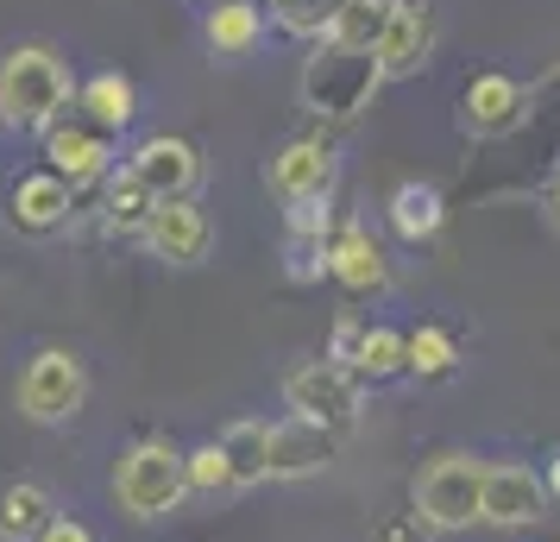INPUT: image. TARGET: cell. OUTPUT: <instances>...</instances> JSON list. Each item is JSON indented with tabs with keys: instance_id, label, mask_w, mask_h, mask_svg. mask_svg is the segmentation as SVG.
I'll list each match as a JSON object with an SVG mask.
<instances>
[{
	"instance_id": "obj_1",
	"label": "cell",
	"mask_w": 560,
	"mask_h": 542,
	"mask_svg": "<svg viewBox=\"0 0 560 542\" xmlns=\"http://www.w3.org/2000/svg\"><path fill=\"white\" fill-rule=\"evenodd\" d=\"M77 107V77L51 45H13L0 57V127L7 132H38L63 120Z\"/></svg>"
},
{
	"instance_id": "obj_2",
	"label": "cell",
	"mask_w": 560,
	"mask_h": 542,
	"mask_svg": "<svg viewBox=\"0 0 560 542\" xmlns=\"http://www.w3.org/2000/svg\"><path fill=\"white\" fill-rule=\"evenodd\" d=\"M303 107L322 127H353L372 107V95L384 89V70L372 51H340V45H315L303 64Z\"/></svg>"
},
{
	"instance_id": "obj_3",
	"label": "cell",
	"mask_w": 560,
	"mask_h": 542,
	"mask_svg": "<svg viewBox=\"0 0 560 542\" xmlns=\"http://www.w3.org/2000/svg\"><path fill=\"white\" fill-rule=\"evenodd\" d=\"M114 498H120V511L139 517V523H152V517H171L189 498V480H183V448L164 436H139L114 461Z\"/></svg>"
},
{
	"instance_id": "obj_4",
	"label": "cell",
	"mask_w": 560,
	"mask_h": 542,
	"mask_svg": "<svg viewBox=\"0 0 560 542\" xmlns=\"http://www.w3.org/2000/svg\"><path fill=\"white\" fill-rule=\"evenodd\" d=\"M20 416L38 423V429H63V423H77L82 404H89V366L70 354V347H38L26 366H20Z\"/></svg>"
},
{
	"instance_id": "obj_5",
	"label": "cell",
	"mask_w": 560,
	"mask_h": 542,
	"mask_svg": "<svg viewBox=\"0 0 560 542\" xmlns=\"http://www.w3.org/2000/svg\"><path fill=\"white\" fill-rule=\"evenodd\" d=\"M479 492H485L479 454H434L409 486V511L422 517L434 537L441 530H472L479 523Z\"/></svg>"
},
{
	"instance_id": "obj_6",
	"label": "cell",
	"mask_w": 560,
	"mask_h": 542,
	"mask_svg": "<svg viewBox=\"0 0 560 542\" xmlns=\"http://www.w3.org/2000/svg\"><path fill=\"white\" fill-rule=\"evenodd\" d=\"M359 404H365V385H359L347 366L334 360H303L283 372V411L315 423V429H334V436H347L359 423Z\"/></svg>"
},
{
	"instance_id": "obj_7",
	"label": "cell",
	"mask_w": 560,
	"mask_h": 542,
	"mask_svg": "<svg viewBox=\"0 0 560 542\" xmlns=\"http://www.w3.org/2000/svg\"><path fill=\"white\" fill-rule=\"evenodd\" d=\"M38 146H45V171H57V177L70 183V189L107 183L114 171H120V146H114V132L89 127L77 107H70L63 120H51V127L38 132Z\"/></svg>"
},
{
	"instance_id": "obj_8",
	"label": "cell",
	"mask_w": 560,
	"mask_h": 542,
	"mask_svg": "<svg viewBox=\"0 0 560 542\" xmlns=\"http://www.w3.org/2000/svg\"><path fill=\"white\" fill-rule=\"evenodd\" d=\"M529 89L510 77V70H479V77L459 82V132L466 139H510V132H523L529 120Z\"/></svg>"
},
{
	"instance_id": "obj_9",
	"label": "cell",
	"mask_w": 560,
	"mask_h": 542,
	"mask_svg": "<svg viewBox=\"0 0 560 542\" xmlns=\"http://www.w3.org/2000/svg\"><path fill=\"white\" fill-rule=\"evenodd\" d=\"M120 171H127L152 203H183V196H196V183H202V152L177 139V132H152V139H139L127 158H120Z\"/></svg>"
},
{
	"instance_id": "obj_10",
	"label": "cell",
	"mask_w": 560,
	"mask_h": 542,
	"mask_svg": "<svg viewBox=\"0 0 560 542\" xmlns=\"http://www.w3.org/2000/svg\"><path fill=\"white\" fill-rule=\"evenodd\" d=\"M548 486L535 461H485V492H479V523L491 530H529L548 517Z\"/></svg>"
},
{
	"instance_id": "obj_11",
	"label": "cell",
	"mask_w": 560,
	"mask_h": 542,
	"mask_svg": "<svg viewBox=\"0 0 560 542\" xmlns=\"http://www.w3.org/2000/svg\"><path fill=\"white\" fill-rule=\"evenodd\" d=\"M334 177H340V152H334L328 132H303V139H283L271 164H265V183L278 203H308V196H334Z\"/></svg>"
},
{
	"instance_id": "obj_12",
	"label": "cell",
	"mask_w": 560,
	"mask_h": 542,
	"mask_svg": "<svg viewBox=\"0 0 560 542\" xmlns=\"http://www.w3.org/2000/svg\"><path fill=\"white\" fill-rule=\"evenodd\" d=\"M70 221H77V189L57 177V171L32 164V171H20V177L7 183V228L13 233L45 240V233L70 228Z\"/></svg>"
},
{
	"instance_id": "obj_13",
	"label": "cell",
	"mask_w": 560,
	"mask_h": 542,
	"mask_svg": "<svg viewBox=\"0 0 560 542\" xmlns=\"http://www.w3.org/2000/svg\"><path fill=\"white\" fill-rule=\"evenodd\" d=\"M139 246L164 265H202L208 246H214V221L202 215L196 196H183V203H158L145 233H139Z\"/></svg>"
},
{
	"instance_id": "obj_14",
	"label": "cell",
	"mask_w": 560,
	"mask_h": 542,
	"mask_svg": "<svg viewBox=\"0 0 560 542\" xmlns=\"http://www.w3.org/2000/svg\"><path fill=\"white\" fill-rule=\"evenodd\" d=\"M340 454L334 429H315L303 416H283L265 429V480H308V473H328Z\"/></svg>"
},
{
	"instance_id": "obj_15",
	"label": "cell",
	"mask_w": 560,
	"mask_h": 542,
	"mask_svg": "<svg viewBox=\"0 0 560 542\" xmlns=\"http://www.w3.org/2000/svg\"><path fill=\"white\" fill-rule=\"evenodd\" d=\"M372 57H378L384 82L416 77V70L434 57V7L429 0H397V7H390V26H384V38H378Z\"/></svg>"
},
{
	"instance_id": "obj_16",
	"label": "cell",
	"mask_w": 560,
	"mask_h": 542,
	"mask_svg": "<svg viewBox=\"0 0 560 542\" xmlns=\"http://www.w3.org/2000/svg\"><path fill=\"white\" fill-rule=\"evenodd\" d=\"M328 278L340 290H353V297H372V290L390 285V258H384V246L372 240V228H359V221H334V233H328Z\"/></svg>"
},
{
	"instance_id": "obj_17",
	"label": "cell",
	"mask_w": 560,
	"mask_h": 542,
	"mask_svg": "<svg viewBox=\"0 0 560 542\" xmlns=\"http://www.w3.org/2000/svg\"><path fill=\"white\" fill-rule=\"evenodd\" d=\"M77 114L89 120V127H102V132H120L139 120V82L127 77V70H95V77H82L77 82Z\"/></svg>"
},
{
	"instance_id": "obj_18",
	"label": "cell",
	"mask_w": 560,
	"mask_h": 542,
	"mask_svg": "<svg viewBox=\"0 0 560 542\" xmlns=\"http://www.w3.org/2000/svg\"><path fill=\"white\" fill-rule=\"evenodd\" d=\"M384 221H390V233H397L404 246H422V240H434V233L447 228V196L422 177H404L384 196Z\"/></svg>"
},
{
	"instance_id": "obj_19",
	"label": "cell",
	"mask_w": 560,
	"mask_h": 542,
	"mask_svg": "<svg viewBox=\"0 0 560 542\" xmlns=\"http://www.w3.org/2000/svg\"><path fill=\"white\" fill-rule=\"evenodd\" d=\"M202 38L214 57H253L265 45V7L258 0H208Z\"/></svg>"
},
{
	"instance_id": "obj_20",
	"label": "cell",
	"mask_w": 560,
	"mask_h": 542,
	"mask_svg": "<svg viewBox=\"0 0 560 542\" xmlns=\"http://www.w3.org/2000/svg\"><path fill=\"white\" fill-rule=\"evenodd\" d=\"M51 517H57V505L38 480H7L0 486V542H38V530Z\"/></svg>"
},
{
	"instance_id": "obj_21",
	"label": "cell",
	"mask_w": 560,
	"mask_h": 542,
	"mask_svg": "<svg viewBox=\"0 0 560 542\" xmlns=\"http://www.w3.org/2000/svg\"><path fill=\"white\" fill-rule=\"evenodd\" d=\"M347 372H353L359 385H390V379H404V328L365 322V335H359Z\"/></svg>"
},
{
	"instance_id": "obj_22",
	"label": "cell",
	"mask_w": 560,
	"mask_h": 542,
	"mask_svg": "<svg viewBox=\"0 0 560 542\" xmlns=\"http://www.w3.org/2000/svg\"><path fill=\"white\" fill-rule=\"evenodd\" d=\"M404 372L409 379H454L459 372V341L454 328H441V322H422V328H409L404 335Z\"/></svg>"
},
{
	"instance_id": "obj_23",
	"label": "cell",
	"mask_w": 560,
	"mask_h": 542,
	"mask_svg": "<svg viewBox=\"0 0 560 542\" xmlns=\"http://www.w3.org/2000/svg\"><path fill=\"white\" fill-rule=\"evenodd\" d=\"M152 208L158 203L127 177V171H114V177L102 183V228L114 233V240H139V233H145V221H152Z\"/></svg>"
},
{
	"instance_id": "obj_24",
	"label": "cell",
	"mask_w": 560,
	"mask_h": 542,
	"mask_svg": "<svg viewBox=\"0 0 560 542\" xmlns=\"http://www.w3.org/2000/svg\"><path fill=\"white\" fill-rule=\"evenodd\" d=\"M390 7L397 0H340V13H334V26H328V45H340V51H378L384 26H390Z\"/></svg>"
},
{
	"instance_id": "obj_25",
	"label": "cell",
	"mask_w": 560,
	"mask_h": 542,
	"mask_svg": "<svg viewBox=\"0 0 560 542\" xmlns=\"http://www.w3.org/2000/svg\"><path fill=\"white\" fill-rule=\"evenodd\" d=\"M265 416H240V423H228L221 429V454H228V466H233V486L246 492V486H265Z\"/></svg>"
},
{
	"instance_id": "obj_26",
	"label": "cell",
	"mask_w": 560,
	"mask_h": 542,
	"mask_svg": "<svg viewBox=\"0 0 560 542\" xmlns=\"http://www.w3.org/2000/svg\"><path fill=\"white\" fill-rule=\"evenodd\" d=\"M340 13V0H271V20L283 38H303V45H328V26Z\"/></svg>"
},
{
	"instance_id": "obj_27",
	"label": "cell",
	"mask_w": 560,
	"mask_h": 542,
	"mask_svg": "<svg viewBox=\"0 0 560 542\" xmlns=\"http://www.w3.org/2000/svg\"><path fill=\"white\" fill-rule=\"evenodd\" d=\"M183 480H189V492H202V498H228V492H240V486H233L228 454H221V441L189 448V454H183Z\"/></svg>"
},
{
	"instance_id": "obj_28",
	"label": "cell",
	"mask_w": 560,
	"mask_h": 542,
	"mask_svg": "<svg viewBox=\"0 0 560 542\" xmlns=\"http://www.w3.org/2000/svg\"><path fill=\"white\" fill-rule=\"evenodd\" d=\"M283 278H290V285H322V278H328V240L283 233Z\"/></svg>"
},
{
	"instance_id": "obj_29",
	"label": "cell",
	"mask_w": 560,
	"mask_h": 542,
	"mask_svg": "<svg viewBox=\"0 0 560 542\" xmlns=\"http://www.w3.org/2000/svg\"><path fill=\"white\" fill-rule=\"evenodd\" d=\"M283 228H290V233H308V240H328V233H334V196L283 203Z\"/></svg>"
},
{
	"instance_id": "obj_30",
	"label": "cell",
	"mask_w": 560,
	"mask_h": 542,
	"mask_svg": "<svg viewBox=\"0 0 560 542\" xmlns=\"http://www.w3.org/2000/svg\"><path fill=\"white\" fill-rule=\"evenodd\" d=\"M372 542H434V530L416 511H404V517H390V523H378V530H372Z\"/></svg>"
},
{
	"instance_id": "obj_31",
	"label": "cell",
	"mask_w": 560,
	"mask_h": 542,
	"mask_svg": "<svg viewBox=\"0 0 560 542\" xmlns=\"http://www.w3.org/2000/svg\"><path fill=\"white\" fill-rule=\"evenodd\" d=\"M359 335H365V322H359V315H340V322H334V335H328V354H322V360L347 366V360H353V347H359Z\"/></svg>"
},
{
	"instance_id": "obj_32",
	"label": "cell",
	"mask_w": 560,
	"mask_h": 542,
	"mask_svg": "<svg viewBox=\"0 0 560 542\" xmlns=\"http://www.w3.org/2000/svg\"><path fill=\"white\" fill-rule=\"evenodd\" d=\"M38 542H102V537H95V530H89V523H82V517L57 511L51 523H45V530H38Z\"/></svg>"
},
{
	"instance_id": "obj_33",
	"label": "cell",
	"mask_w": 560,
	"mask_h": 542,
	"mask_svg": "<svg viewBox=\"0 0 560 542\" xmlns=\"http://www.w3.org/2000/svg\"><path fill=\"white\" fill-rule=\"evenodd\" d=\"M541 486H548V498L560 505V448L548 454V466H541Z\"/></svg>"
},
{
	"instance_id": "obj_34",
	"label": "cell",
	"mask_w": 560,
	"mask_h": 542,
	"mask_svg": "<svg viewBox=\"0 0 560 542\" xmlns=\"http://www.w3.org/2000/svg\"><path fill=\"white\" fill-rule=\"evenodd\" d=\"M541 208H548V228H555V233H560V177H555V183H548V196H541Z\"/></svg>"
},
{
	"instance_id": "obj_35",
	"label": "cell",
	"mask_w": 560,
	"mask_h": 542,
	"mask_svg": "<svg viewBox=\"0 0 560 542\" xmlns=\"http://www.w3.org/2000/svg\"><path fill=\"white\" fill-rule=\"evenodd\" d=\"M258 7H271V0H258Z\"/></svg>"
}]
</instances>
